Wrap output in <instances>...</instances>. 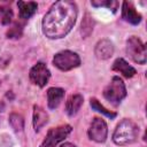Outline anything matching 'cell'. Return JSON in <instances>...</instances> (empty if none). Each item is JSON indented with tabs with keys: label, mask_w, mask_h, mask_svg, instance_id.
<instances>
[{
	"label": "cell",
	"mask_w": 147,
	"mask_h": 147,
	"mask_svg": "<svg viewBox=\"0 0 147 147\" xmlns=\"http://www.w3.org/2000/svg\"><path fill=\"white\" fill-rule=\"evenodd\" d=\"M126 54L139 64L146 63V46L136 36H132L126 40Z\"/></svg>",
	"instance_id": "5b68a950"
},
{
	"label": "cell",
	"mask_w": 147,
	"mask_h": 147,
	"mask_svg": "<svg viewBox=\"0 0 147 147\" xmlns=\"http://www.w3.org/2000/svg\"><path fill=\"white\" fill-rule=\"evenodd\" d=\"M122 17L124 21L137 25L141 22V15L136 10V7L132 5V2L124 1L122 5Z\"/></svg>",
	"instance_id": "9c48e42d"
},
{
	"label": "cell",
	"mask_w": 147,
	"mask_h": 147,
	"mask_svg": "<svg viewBox=\"0 0 147 147\" xmlns=\"http://www.w3.org/2000/svg\"><path fill=\"white\" fill-rule=\"evenodd\" d=\"M88 137L90 139L96 141V142H103L107 139L108 134V127L106 122L102 118L94 117L91 122L90 129H88Z\"/></svg>",
	"instance_id": "ba28073f"
},
{
	"label": "cell",
	"mask_w": 147,
	"mask_h": 147,
	"mask_svg": "<svg viewBox=\"0 0 147 147\" xmlns=\"http://www.w3.org/2000/svg\"><path fill=\"white\" fill-rule=\"evenodd\" d=\"M103 96L110 103L118 105L126 96V87L123 80L117 76L113 77L111 82L103 90Z\"/></svg>",
	"instance_id": "3957f363"
},
{
	"label": "cell",
	"mask_w": 147,
	"mask_h": 147,
	"mask_svg": "<svg viewBox=\"0 0 147 147\" xmlns=\"http://www.w3.org/2000/svg\"><path fill=\"white\" fill-rule=\"evenodd\" d=\"M22 36V25L16 23L14 24L13 28H10L8 31H7V37L8 38H20Z\"/></svg>",
	"instance_id": "44dd1931"
},
{
	"label": "cell",
	"mask_w": 147,
	"mask_h": 147,
	"mask_svg": "<svg viewBox=\"0 0 147 147\" xmlns=\"http://www.w3.org/2000/svg\"><path fill=\"white\" fill-rule=\"evenodd\" d=\"M29 77H30V80L34 85H37L39 87H44L48 83V79L51 77V71L48 70V68L46 67L45 63L38 62L37 64H34L31 68Z\"/></svg>",
	"instance_id": "52a82bcc"
},
{
	"label": "cell",
	"mask_w": 147,
	"mask_h": 147,
	"mask_svg": "<svg viewBox=\"0 0 147 147\" xmlns=\"http://www.w3.org/2000/svg\"><path fill=\"white\" fill-rule=\"evenodd\" d=\"M17 7H18V10H20V17L23 18V20H29L37 11L38 5L33 1H29V2L18 1Z\"/></svg>",
	"instance_id": "9a60e30c"
},
{
	"label": "cell",
	"mask_w": 147,
	"mask_h": 147,
	"mask_svg": "<svg viewBox=\"0 0 147 147\" xmlns=\"http://www.w3.org/2000/svg\"><path fill=\"white\" fill-rule=\"evenodd\" d=\"M53 63L62 71H68L77 68L80 64V57L77 53L71 51H61L53 57Z\"/></svg>",
	"instance_id": "277c9868"
},
{
	"label": "cell",
	"mask_w": 147,
	"mask_h": 147,
	"mask_svg": "<svg viewBox=\"0 0 147 147\" xmlns=\"http://www.w3.org/2000/svg\"><path fill=\"white\" fill-rule=\"evenodd\" d=\"M71 130H72L71 126L68 124L51 129L46 134V138L41 142L40 147H55L57 144H60L62 140H64V138L69 136Z\"/></svg>",
	"instance_id": "8992f818"
},
{
	"label": "cell",
	"mask_w": 147,
	"mask_h": 147,
	"mask_svg": "<svg viewBox=\"0 0 147 147\" xmlns=\"http://www.w3.org/2000/svg\"><path fill=\"white\" fill-rule=\"evenodd\" d=\"M9 123H10L11 127H13L16 132L22 131L23 127H24V119H23V117H22L21 115H18V114H11V115L9 116Z\"/></svg>",
	"instance_id": "ac0fdd59"
},
{
	"label": "cell",
	"mask_w": 147,
	"mask_h": 147,
	"mask_svg": "<svg viewBox=\"0 0 147 147\" xmlns=\"http://www.w3.org/2000/svg\"><path fill=\"white\" fill-rule=\"evenodd\" d=\"M13 20V10L9 7H0V23L7 25Z\"/></svg>",
	"instance_id": "ffe728a7"
},
{
	"label": "cell",
	"mask_w": 147,
	"mask_h": 147,
	"mask_svg": "<svg viewBox=\"0 0 147 147\" xmlns=\"http://www.w3.org/2000/svg\"><path fill=\"white\" fill-rule=\"evenodd\" d=\"M113 70H115V71L122 74V75H123L124 77H126V78H131V77H133V76L137 74L136 69H134L133 67H131V65H130L124 59H122V57L117 59V60L114 62V64H113Z\"/></svg>",
	"instance_id": "7c38bea8"
},
{
	"label": "cell",
	"mask_w": 147,
	"mask_h": 147,
	"mask_svg": "<svg viewBox=\"0 0 147 147\" xmlns=\"http://www.w3.org/2000/svg\"><path fill=\"white\" fill-rule=\"evenodd\" d=\"M94 53L98 59L107 60L114 54V45L109 39H101L96 42Z\"/></svg>",
	"instance_id": "30bf717a"
},
{
	"label": "cell",
	"mask_w": 147,
	"mask_h": 147,
	"mask_svg": "<svg viewBox=\"0 0 147 147\" xmlns=\"http://www.w3.org/2000/svg\"><path fill=\"white\" fill-rule=\"evenodd\" d=\"M64 96V91L60 87H51L47 90V103L49 109H55L61 103Z\"/></svg>",
	"instance_id": "8fae6325"
},
{
	"label": "cell",
	"mask_w": 147,
	"mask_h": 147,
	"mask_svg": "<svg viewBox=\"0 0 147 147\" xmlns=\"http://www.w3.org/2000/svg\"><path fill=\"white\" fill-rule=\"evenodd\" d=\"M60 147H76L74 144H70V142H65V144H63V145H61Z\"/></svg>",
	"instance_id": "7402d4cb"
},
{
	"label": "cell",
	"mask_w": 147,
	"mask_h": 147,
	"mask_svg": "<svg viewBox=\"0 0 147 147\" xmlns=\"http://www.w3.org/2000/svg\"><path fill=\"white\" fill-rule=\"evenodd\" d=\"M90 105H91L92 109H94V110H96V111L103 114L105 116H107V117H109V118H114V117H116V114H115V113H113V111L106 109V108H105V107H103V106H102L95 98H92V99L90 100Z\"/></svg>",
	"instance_id": "e0dca14e"
},
{
	"label": "cell",
	"mask_w": 147,
	"mask_h": 147,
	"mask_svg": "<svg viewBox=\"0 0 147 147\" xmlns=\"http://www.w3.org/2000/svg\"><path fill=\"white\" fill-rule=\"evenodd\" d=\"M91 5L94 7H107L113 11H116L119 3L118 1L115 0H100V1H91Z\"/></svg>",
	"instance_id": "d6986e66"
},
{
	"label": "cell",
	"mask_w": 147,
	"mask_h": 147,
	"mask_svg": "<svg viewBox=\"0 0 147 147\" xmlns=\"http://www.w3.org/2000/svg\"><path fill=\"white\" fill-rule=\"evenodd\" d=\"M138 134H139L138 125L133 121L129 118H124L116 126L113 133V141L119 146L129 145L137 140Z\"/></svg>",
	"instance_id": "7a4b0ae2"
},
{
	"label": "cell",
	"mask_w": 147,
	"mask_h": 147,
	"mask_svg": "<svg viewBox=\"0 0 147 147\" xmlns=\"http://www.w3.org/2000/svg\"><path fill=\"white\" fill-rule=\"evenodd\" d=\"M48 122V115L47 113L39 106L33 107V127L36 131H39L41 127H44Z\"/></svg>",
	"instance_id": "5bb4252c"
},
{
	"label": "cell",
	"mask_w": 147,
	"mask_h": 147,
	"mask_svg": "<svg viewBox=\"0 0 147 147\" xmlns=\"http://www.w3.org/2000/svg\"><path fill=\"white\" fill-rule=\"evenodd\" d=\"M77 5L72 1H56L42 18V33L49 39H60L74 28L77 18Z\"/></svg>",
	"instance_id": "6da1fadb"
},
{
	"label": "cell",
	"mask_w": 147,
	"mask_h": 147,
	"mask_svg": "<svg viewBox=\"0 0 147 147\" xmlns=\"http://www.w3.org/2000/svg\"><path fill=\"white\" fill-rule=\"evenodd\" d=\"M83 95L80 94H72L68 98L67 102H65V111L69 116H74L78 113V110L80 109L82 105H83Z\"/></svg>",
	"instance_id": "4fadbf2b"
},
{
	"label": "cell",
	"mask_w": 147,
	"mask_h": 147,
	"mask_svg": "<svg viewBox=\"0 0 147 147\" xmlns=\"http://www.w3.org/2000/svg\"><path fill=\"white\" fill-rule=\"evenodd\" d=\"M93 24L94 23H93L92 17L88 14H86L84 20H83V22H82V28H80V33H82V36L84 38L88 37L91 34V32L93 30Z\"/></svg>",
	"instance_id": "2e32d148"
}]
</instances>
